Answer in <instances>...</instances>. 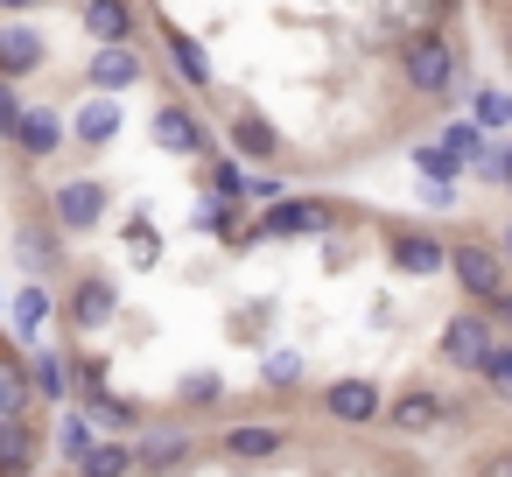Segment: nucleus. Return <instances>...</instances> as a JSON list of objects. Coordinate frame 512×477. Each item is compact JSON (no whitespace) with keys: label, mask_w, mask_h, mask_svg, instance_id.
<instances>
[{"label":"nucleus","mask_w":512,"mask_h":477,"mask_svg":"<svg viewBox=\"0 0 512 477\" xmlns=\"http://www.w3.org/2000/svg\"><path fill=\"white\" fill-rule=\"evenodd\" d=\"M400 78H407V92H414V99L449 106V99H456V85H463L456 43H449L442 29H414V36L400 43Z\"/></svg>","instance_id":"nucleus-1"},{"label":"nucleus","mask_w":512,"mask_h":477,"mask_svg":"<svg viewBox=\"0 0 512 477\" xmlns=\"http://www.w3.org/2000/svg\"><path fill=\"white\" fill-rule=\"evenodd\" d=\"M449 274H456V288H463V302H491V295H505L512 288V267H505V253L498 246H484V239H456L449 246Z\"/></svg>","instance_id":"nucleus-2"},{"label":"nucleus","mask_w":512,"mask_h":477,"mask_svg":"<svg viewBox=\"0 0 512 477\" xmlns=\"http://www.w3.org/2000/svg\"><path fill=\"white\" fill-rule=\"evenodd\" d=\"M344 211L330 197H281L253 218V239H309V232H330Z\"/></svg>","instance_id":"nucleus-3"},{"label":"nucleus","mask_w":512,"mask_h":477,"mask_svg":"<svg viewBox=\"0 0 512 477\" xmlns=\"http://www.w3.org/2000/svg\"><path fill=\"white\" fill-rule=\"evenodd\" d=\"M491 344H498V330H491V316H484L477 302L456 309V316L442 323V365H456V372H477Z\"/></svg>","instance_id":"nucleus-4"},{"label":"nucleus","mask_w":512,"mask_h":477,"mask_svg":"<svg viewBox=\"0 0 512 477\" xmlns=\"http://www.w3.org/2000/svg\"><path fill=\"white\" fill-rule=\"evenodd\" d=\"M449 414H456V407H449L435 386H407V393H393V400H386V414H379V421H386L393 435H435Z\"/></svg>","instance_id":"nucleus-5"},{"label":"nucleus","mask_w":512,"mask_h":477,"mask_svg":"<svg viewBox=\"0 0 512 477\" xmlns=\"http://www.w3.org/2000/svg\"><path fill=\"white\" fill-rule=\"evenodd\" d=\"M141 78H148V57H141L134 43H99L92 64H85V85H92V92H134Z\"/></svg>","instance_id":"nucleus-6"},{"label":"nucleus","mask_w":512,"mask_h":477,"mask_svg":"<svg viewBox=\"0 0 512 477\" xmlns=\"http://www.w3.org/2000/svg\"><path fill=\"white\" fill-rule=\"evenodd\" d=\"M106 204H113L106 183H92V176L85 183H64V190H50V225L57 232H92L106 218Z\"/></svg>","instance_id":"nucleus-7"},{"label":"nucleus","mask_w":512,"mask_h":477,"mask_svg":"<svg viewBox=\"0 0 512 477\" xmlns=\"http://www.w3.org/2000/svg\"><path fill=\"white\" fill-rule=\"evenodd\" d=\"M386 260L400 274H442L449 267V246L435 232H414V225H386Z\"/></svg>","instance_id":"nucleus-8"},{"label":"nucleus","mask_w":512,"mask_h":477,"mask_svg":"<svg viewBox=\"0 0 512 477\" xmlns=\"http://www.w3.org/2000/svg\"><path fill=\"white\" fill-rule=\"evenodd\" d=\"M323 414L344 421V428H372V421L386 414V400H379L372 379H330V386H323Z\"/></svg>","instance_id":"nucleus-9"},{"label":"nucleus","mask_w":512,"mask_h":477,"mask_svg":"<svg viewBox=\"0 0 512 477\" xmlns=\"http://www.w3.org/2000/svg\"><path fill=\"white\" fill-rule=\"evenodd\" d=\"M148 127H155V148H169V155H204V148H211L204 120H197V113H190L183 99H162Z\"/></svg>","instance_id":"nucleus-10"},{"label":"nucleus","mask_w":512,"mask_h":477,"mask_svg":"<svg viewBox=\"0 0 512 477\" xmlns=\"http://www.w3.org/2000/svg\"><path fill=\"white\" fill-rule=\"evenodd\" d=\"M43 57H50V43H43V29H29V22H0V78H36L43 71Z\"/></svg>","instance_id":"nucleus-11"},{"label":"nucleus","mask_w":512,"mask_h":477,"mask_svg":"<svg viewBox=\"0 0 512 477\" xmlns=\"http://www.w3.org/2000/svg\"><path fill=\"white\" fill-rule=\"evenodd\" d=\"M113 309H120V288H113L106 274H85V281L71 288V302H64L71 330H106V323H113Z\"/></svg>","instance_id":"nucleus-12"},{"label":"nucleus","mask_w":512,"mask_h":477,"mask_svg":"<svg viewBox=\"0 0 512 477\" xmlns=\"http://www.w3.org/2000/svg\"><path fill=\"white\" fill-rule=\"evenodd\" d=\"M78 22H85L92 43H134L141 36V8H134V0H85Z\"/></svg>","instance_id":"nucleus-13"},{"label":"nucleus","mask_w":512,"mask_h":477,"mask_svg":"<svg viewBox=\"0 0 512 477\" xmlns=\"http://www.w3.org/2000/svg\"><path fill=\"white\" fill-rule=\"evenodd\" d=\"M64 141H71L64 113H50V106H29V113H22V134H15V148H22L29 162H50V155H64Z\"/></svg>","instance_id":"nucleus-14"},{"label":"nucleus","mask_w":512,"mask_h":477,"mask_svg":"<svg viewBox=\"0 0 512 477\" xmlns=\"http://www.w3.org/2000/svg\"><path fill=\"white\" fill-rule=\"evenodd\" d=\"M218 449H225V456H239V463H267V456H281V449H288V428L239 421V428H225V435H218Z\"/></svg>","instance_id":"nucleus-15"},{"label":"nucleus","mask_w":512,"mask_h":477,"mask_svg":"<svg viewBox=\"0 0 512 477\" xmlns=\"http://www.w3.org/2000/svg\"><path fill=\"white\" fill-rule=\"evenodd\" d=\"M71 134H78V148H106V141H120V99H113V92H92Z\"/></svg>","instance_id":"nucleus-16"},{"label":"nucleus","mask_w":512,"mask_h":477,"mask_svg":"<svg viewBox=\"0 0 512 477\" xmlns=\"http://www.w3.org/2000/svg\"><path fill=\"white\" fill-rule=\"evenodd\" d=\"M15 253H22V267H29L36 281L64 267V246H57V232H50V218H43V225H22V232H15Z\"/></svg>","instance_id":"nucleus-17"},{"label":"nucleus","mask_w":512,"mask_h":477,"mask_svg":"<svg viewBox=\"0 0 512 477\" xmlns=\"http://www.w3.org/2000/svg\"><path fill=\"white\" fill-rule=\"evenodd\" d=\"M134 456H141V470H176L190 456V428H148L134 442Z\"/></svg>","instance_id":"nucleus-18"},{"label":"nucleus","mask_w":512,"mask_h":477,"mask_svg":"<svg viewBox=\"0 0 512 477\" xmlns=\"http://www.w3.org/2000/svg\"><path fill=\"white\" fill-rule=\"evenodd\" d=\"M29 400H36V379H29V365L0 351V421H22V414H29Z\"/></svg>","instance_id":"nucleus-19"},{"label":"nucleus","mask_w":512,"mask_h":477,"mask_svg":"<svg viewBox=\"0 0 512 477\" xmlns=\"http://www.w3.org/2000/svg\"><path fill=\"white\" fill-rule=\"evenodd\" d=\"M162 50H169V64L183 71V85H190V92H211V64H204L197 36H183V29H162Z\"/></svg>","instance_id":"nucleus-20"},{"label":"nucleus","mask_w":512,"mask_h":477,"mask_svg":"<svg viewBox=\"0 0 512 477\" xmlns=\"http://www.w3.org/2000/svg\"><path fill=\"white\" fill-rule=\"evenodd\" d=\"M50 316H57L50 288H43V281H29V288L15 295V316H8V323H15V337H29V344H36V337L50 330Z\"/></svg>","instance_id":"nucleus-21"},{"label":"nucleus","mask_w":512,"mask_h":477,"mask_svg":"<svg viewBox=\"0 0 512 477\" xmlns=\"http://www.w3.org/2000/svg\"><path fill=\"white\" fill-rule=\"evenodd\" d=\"M134 470H141V456L127 442H92L78 456V477H134Z\"/></svg>","instance_id":"nucleus-22"},{"label":"nucleus","mask_w":512,"mask_h":477,"mask_svg":"<svg viewBox=\"0 0 512 477\" xmlns=\"http://www.w3.org/2000/svg\"><path fill=\"white\" fill-rule=\"evenodd\" d=\"M29 456H36V428H29V414H22V421H0V477H22Z\"/></svg>","instance_id":"nucleus-23"},{"label":"nucleus","mask_w":512,"mask_h":477,"mask_svg":"<svg viewBox=\"0 0 512 477\" xmlns=\"http://www.w3.org/2000/svg\"><path fill=\"white\" fill-rule=\"evenodd\" d=\"M463 162H470V155H463L449 134H442V141H428V148H414V169H421V176H442V183H456V176H463Z\"/></svg>","instance_id":"nucleus-24"},{"label":"nucleus","mask_w":512,"mask_h":477,"mask_svg":"<svg viewBox=\"0 0 512 477\" xmlns=\"http://www.w3.org/2000/svg\"><path fill=\"white\" fill-rule=\"evenodd\" d=\"M29 379H36V393H43V400H64V393H71V365H64L50 344L29 358Z\"/></svg>","instance_id":"nucleus-25"},{"label":"nucleus","mask_w":512,"mask_h":477,"mask_svg":"<svg viewBox=\"0 0 512 477\" xmlns=\"http://www.w3.org/2000/svg\"><path fill=\"white\" fill-rule=\"evenodd\" d=\"M85 414H92V421H113V428H134V421H141L120 393H106V379H99V386H85Z\"/></svg>","instance_id":"nucleus-26"},{"label":"nucleus","mask_w":512,"mask_h":477,"mask_svg":"<svg viewBox=\"0 0 512 477\" xmlns=\"http://www.w3.org/2000/svg\"><path fill=\"white\" fill-rule=\"evenodd\" d=\"M477 379H484V386H491L498 400H512V337L484 351V365H477Z\"/></svg>","instance_id":"nucleus-27"},{"label":"nucleus","mask_w":512,"mask_h":477,"mask_svg":"<svg viewBox=\"0 0 512 477\" xmlns=\"http://www.w3.org/2000/svg\"><path fill=\"white\" fill-rule=\"evenodd\" d=\"M22 113H29V106H22V85L0 78V141H8V148H15V134H22Z\"/></svg>","instance_id":"nucleus-28"},{"label":"nucleus","mask_w":512,"mask_h":477,"mask_svg":"<svg viewBox=\"0 0 512 477\" xmlns=\"http://www.w3.org/2000/svg\"><path fill=\"white\" fill-rule=\"evenodd\" d=\"M232 141H239L246 155H274V127H267V120H253V113H239V120H232Z\"/></svg>","instance_id":"nucleus-29"},{"label":"nucleus","mask_w":512,"mask_h":477,"mask_svg":"<svg viewBox=\"0 0 512 477\" xmlns=\"http://www.w3.org/2000/svg\"><path fill=\"white\" fill-rule=\"evenodd\" d=\"M57 449L78 463V456L92 449V414H64V428H57Z\"/></svg>","instance_id":"nucleus-30"},{"label":"nucleus","mask_w":512,"mask_h":477,"mask_svg":"<svg viewBox=\"0 0 512 477\" xmlns=\"http://www.w3.org/2000/svg\"><path fill=\"white\" fill-rule=\"evenodd\" d=\"M477 127H512V92L484 85V92H477Z\"/></svg>","instance_id":"nucleus-31"},{"label":"nucleus","mask_w":512,"mask_h":477,"mask_svg":"<svg viewBox=\"0 0 512 477\" xmlns=\"http://www.w3.org/2000/svg\"><path fill=\"white\" fill-rule=\"evenodd\" d=\"M211 190H218V197H246V176H239V162H211Z\"/></svg>","instance_id":"nucleus-32"},{"label":"nucleus","mask_w":512,"mask_h":477,"mask_svg":"<svg viewBox=\"0 0 512 477\" xmlns=\"http://www.w3.org/2000/svg\"><path fill=\"white\" fill-rule=\"evenodd\" d=\"M218 393H225V379H211V372L204 379H183V407H211Z\"/></svg>","instance_id":"nucleus-33"},{"label":"nucleus","mask_w":512,"mask_h":477,"mask_svg":"<svg viewBox=\"0 0 512 477\" xmlns=\"http://www.w3.org/2000/svg\"><path fill=\"white\" fill-rule=\"evenodd\" d=\"M421 204H435V211H449V204H456V183H442V176H428V183H421Z\"/></svg>","instance_id":"nucleus-34"},{"label":"nucleus","mask_w":512,"mask_h":477,"mask_svg":"<svg viewBox=\"0 0 512 477\" xmlns=\"http://www.w3.org/2000/svg\"><path fill=\"white\" fill-rule=\"evenodd\" d=\"M484 316H491V330H512V288H505V295H491V302H484Z\"/></svg>","instance_id":"nucleus-35"},{"label":"nucleus","mask_w":512,"mask_h":477,"mask_svg":"<svg viewBox=\"0 0 512 477\" xmlns=\"http://www.w3.org/2000/svg\"><path fill=\"white\" fill-rule=\"evenodd\" d=\"M267 386L288 393V386H295V358H267Z\"/></svg>","instance_id":"nucleus-36"},{"label":"nucleus","mask_w":512,"mask_h":477,"mask_svg":"<svg viewBox=\"0 0 512 477\" xmlns=\"http://www.w3.org/2000/svg\"><path fill=\"white\" fill-rule=\"evenodd\" d=\"M491 183L512 197V141H498V169H491Z\"/></svg>","instance_id":"nucleus-37"},{"label":"nucleus","mask_w":512,"mask_h":477,"mask_svg":"<svg viewBox=\"0 0 512 477\" xmlns=\"http://www.w3.org/2000/svg\"><path fill=\"white\" fill-rule=\"evenodd\" d=\"M477 477H512V449H505V456H484V463H477Z\"/></svg>","instance_id":"nucleus-38"},{"label":"nucleus","mask_w":512,"mask_h":477,"mask_svg":"<svg viewBox=\"0 0 512 477\" xmlns=\"http://www.w3.org/2000/svg\"><path fill=\"white\" fill-rule=\"evenodd\" d=\"M29 8H50V0H0V15H29Z\"/></svg>","instance_id":"nucleus-39"},{"label":"nucleus","mask_w":512,"mask_h":477,"mask_svg":"<svg viewBox=\"0 0 512 477\" xmlns=\"http://www.w3.org/2000/svg\"><path fill=\"white\" fill-rule=\"evenodd\" d=\"M498 253H505V267H512V218L498 225Z\"/></svg>","instance_id":"nucleus-40"},{"label":"nucleus","mask_w":512,"mask_h":477,"mask_svg":"<svg viewBox=\"0 0 512 477\" xmlns=\"http://www.w3.org/2000/svg\"><path fill=\"white\" fill-rule=\"evenodd\" d=\"M505 57H512V22H505Z\"/></svg>","instance_id":"nucleus-41"}]
</instances>
